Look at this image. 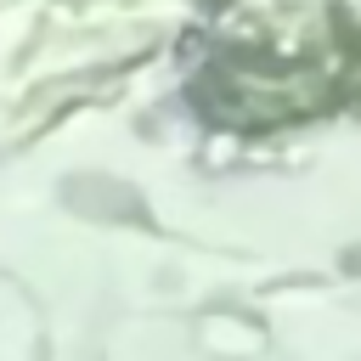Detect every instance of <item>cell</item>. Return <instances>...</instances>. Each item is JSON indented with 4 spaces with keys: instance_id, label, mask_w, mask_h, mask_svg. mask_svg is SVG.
<instances>
[{
    "instance_id": "6da1fadb",
    "label": "cell",
    "mask_w": 361,
    "mask_h": 361,
    "mask_svg": "<svg viewBox=\"0 0 361 361\" xmlns=\"http://www.w3.org/2000/svg\"><path fill=\"white\" fill-rule=\"evenodd\" d=\"M350 68L338 17L322 0H288L271 11V28H237L214 62L197 73V107L231 130H265L305 113H322Z\"/></svg>"
}]
</instances>
